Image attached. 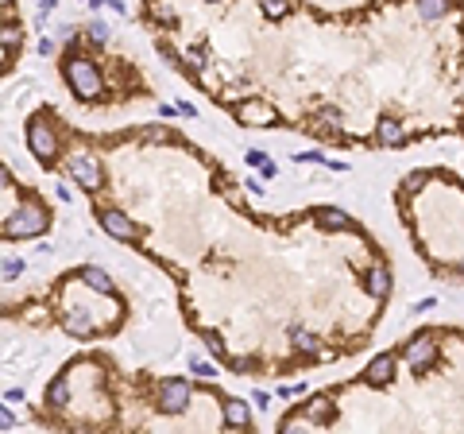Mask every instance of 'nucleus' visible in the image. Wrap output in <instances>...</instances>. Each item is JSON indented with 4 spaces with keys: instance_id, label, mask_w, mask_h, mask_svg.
<instances>
[{
    "instance_id": "1",
    "label": "nucleus",
    "mask_w": 464,
    "mask_h": 434,
    "mask_svg": "<svg viewBox=\"0 0 464 434\" xmlns=\"http://www.w3.org/2000/svg\"><path fill=\"white\" fill-rule=\"evenodd\" d=\"M62 78L66 86H70V93L78 97V101H101V74H97V67L89 59H81V55H70V59L62 62Z\"/></svg>"
},
{
    "instance_id": "2",
    "label": "nucleus",
    "mask_w": 464,
    "mask_h": 434,
    "mask_svg": "<svg viewBox=\"0 0 464 434\" xmlns=\"http://www.w3.org/2000/svg\"><path fill=\"white\" fill-rule=\"evenodd\" d=\"M28 147L35 152V159H43V163H51L58 155V136H54L51 120H47L43 113L28 120Z\"/></svg>"
},
{
    "instance_id": "3",
    "label": "nucleus",
    "mask_w": 464,
    "mask_h": 434,
    "mask_svg": "<svg viewBox=\"0 0 464 434\" xmlns=\"http://www.w3.org/2000/svg\"><path fill=\"white\" fill-rule=\"evenodd\" d=\"M402 357H406V365L414 368V372H429V368L437 365V341H434V333H414L410 341L402 346Z\"/></svg>"
},
{
    "instance_id": "4",
    "label": "nucleus",
    "mask_w": 464,
    "mask_h": 434,
    "mask_svg": "<svg viewBox=\"0 0 464 434\" xmlns=\"http://www.w3.org/2000/svg\"><path fill=\"white\" fill-rule=\"evenodd\" d=\"M47 229H51V217L43 214V210H23V214H16V221H8L4 225V236L8 241H28V236H39V233H47Z\"/></svg>"
},
{
    "instance_id": "5",
    "label": "nucleus",
    "mask_w": 464,
    "mask_h": 434,
    "mask_svg": "<svg viewBox=\"0 0 464 434\" xmlns=\"http://www.w3.org/2000/svg\"><path fill=\"white\" fill-rule=\"evenodd\" d=\"M70 175H74V183L81 186V190H101L105 186V167L93 159V155H74L70 159Z\"/></svg>"
},
{
    "instance_id": "6",
    "label": "nucleus",
    "mask_w": 464,
    "mask_h": 434,
    "mask_svg": "<svg viewBox=\"0 0 464 434\" xmlns=\"http://www.w3.org/2000/svg\"><path fill=\"white\" fill-rule=\"evenodd\" d=\"M97 225L109 236H116V241H139V233H144V229L128 214H120V210H97Z\"/></svg>"
},
{
    "instance_id": "7",
    "label": "nucleus",
    "mask_w": 464,
    "mask_h": 434,
    "mask_svg": "<svg viewBox=\"0 0 464 434\" xmlns=\"http://www.w3.org/2000/svg\"><path fill=\"white\" fill-rule=\"evenodd\" d=\"M190 396H194V388H190L186 380H178V376L159 384V407H163L167 415H182V411H186V407H190Z\"/></svg>"
},
{
    "instance_id": "8",
    "label": "nucleus",
    "mask_w": 464,
    "mask_h": 434,
    "mask_svg": "<svg viewBox=\"0 0 464 434\" xmlns=\"http://www.w3.org/2000/svg\"><path fill=\"white\" fill-rule=\"evenodd\" d=\"M232 113H236V120H240V125H248V128H260V125H275V120H279V113L271 109L267 101H260V97H248V101H240V105H236V109H232Z\"/></svg>"
},
{
    "instance_id": "9",
    "label": "nucleus",
    "mask_w": 464,
    "mask_h": 434,
    "mask_svg": "<svg viewBox=\"0 0 464 434\" xmlns=\"http://www.w3.org/2000/svg\"><path fill=\"white\" fill-rule=\"evenodd\" d=\"M310 132L313 136H321V140H329V144H341V113L337 109H318L313 113V120H310Z\"/></svg>"
},
{
    "instance_id": "10",
    "label": "nucleus",
    "mask_w": 464,
    "mask_h": 434,
    "mask_svg": "<svg viewBox=\"0 0 464 434\" xmlns=\"http://www.w3.org/2000/svg\"><path fill=\"white\" fill-rule=\"evenodd\" d=\"M395 361H399L395 353H379L376 361L364 368V384H371V388H387V384L395 380Z\"/></svg>"
},
{
    "instance_id": "11",
    "label": "nucleus",
    "mask_w": 464,
    "mask_h": 434,
    "mask_svg": "<svg viewBox=\"0 0 464 434\" xmlns=\"http://www.w3.org/2000/svg\"><path fill=\"white\" fill-rule=\"evenodd\" d=\"M360 283L371 299H387V295H391V272H387V268H368V272L360 275Z\"/></svg>"
},
{
    "instance_id": "12",
    "label": "nucleus",
    "mask_w": 464,
    "mask_h": 434,
    "mask_svg": "<svg viewBox=\"0 0 464 434\" xmlns=\"http://www.w3.org/2000/svg\"><path fill=\"white\" fill-rule=\"evenodd\" d=\"M376 144L379 147H402L406 144V128L399 125V120H379V128H376Z\"/></svg>"
},
{
    "instance_id": "13",
    "label": "nucleus",
    "mask_w": 464,
    "mask_h": 434,
    "mask_svg": "<svg viewBox=\"0 0 464 434\" xmlns=\"http://www.w3.org/2000/svg\"><path fill=\"white\" fill-rule=\"evenodd\" d=\"M318 225L329 229V233H344V229H352V217H348L344 210L329 206V210H318Z\"/></svg>"
},
{
    "instance_id": "14",
    "label": "nucleus",
    "mask_w": 464,
    "mask_h": 434,
    "mask_svg": "<svg viewBox=\"0 0 464 434\" xmlns=\"http://www.w3.org/2000/svg\"><path fill=\"white\" fill-rule=\"evenodd\" d=\"M290 346L294 353H306V357H321V338L310 330H290Z\"/></svg>"
},
{
    "instance_id": "15",
    "label": "nucleus",
    "mask_w": 464,
    "mask_h": 434,
    "mask_svg": "<svg viewBox=\"0 0 464 434\" xmlns=\"http://www.w3.org/2000/svg\"><path fill=\"white\" fill-rule=\"evenodd\" d=\"M78 275H81V283H86V287H93V291H101V295L112 291V275L105 272V268H93V264H89V268H81Z\"/></svg>"
},
{
    "instance_id": "16",
    "label": "nucleus",
    "mask_w": 464,
    "mask_h": 434,
    "mask_svg": "<svg viewBox=\"0 0 464 434\" xmlns=\"http://www.w3.org/2000/svg\"><path fill=\"white\" fill-rule=\"evenodd\" d=\"M225 419H228V427H240V430L252 427V411H248L244 399H225Z\"/></svg>"
},
{
    "instance_id": "17",
    "label": "nucleus",
    "mask_w": 464,
    "mask_h": 434,
    "mask_svg": "<svg viewBox=\"0 0 464 434\" xmlns=\"http://www.w3.org/2000/svg\"><path fill=\"white\" fill-rule=\"evenodd\" d=\"M47 404H51V407H66V404H70V380H66V376H58V380L47 384Z\"/></svg>"
},
{
    "instance_id": "18",
    "label": "nucleus",
    "mask_w": 464,
    "mask_h": 434,
    "mask_svg": "<svg viewBox=\"0 0 464 434\" xmlns=\"http://www.w3.org/2000/svg\"><path fill=\"white\" fill-rule=\"evenodd\" d=\"M306 419L310 423H329L333 419V404L325 396H313V404H306Z\"/></svg>"
},
{
    "instance_id": "19",
    "label": "nucleus",
    "mask_w": 464,
    "mask_h": 434,
    "mask_svg": "<svg viewBox=\"0 0 464 434\" xmlns=\"http://www.w3.org/2000/svg\"><path fill=\"white\" fill-rule=\"evenodd\" d=\"M260 8H263V16H267L271 23H279V20H286V16L294 12V0H260Z\"/></svg>"
},
{
    "instance_id": "20",
    "label": "nucleus",
    "mask_w": 464,
    "mask_h": 434,
    "mask_svg": "<svg viewBox=\"0 0 464 434\" xmlns=\"http://www.w3.org/2000/svg\"><path fill=\"white\" fill-rule=\"evenodd\" d=\"M449 12V0H418V16L422 20H441Z\"/></svg>"
},
{
    "instance_id": "21",
    "label": "nucleus",
    "mask_w": 464,
    "mask_h": 434,
    "mask_svg": "<svg viewBox=\"0 0 464 434\" xmlns=\"http://www.w3.org/2000/svg\"><path fill=\"white\" fill-rule=\"evenodd\" d=\"M228 365H232V372H240V376L260 372V361H255V357H228Z\"/></svg>"
},
{
    "instance_id": "22",
    "label": "nucleus",
    "mask_w": 464,
    "mask_h": 434,
    "mask_svg": "<svg viewBox=\"0 0 464 434\" xmlns=\"http://www.w3.org/2000/svg\"><path fill=\"white\" fill-rule=\"evenodd\" d=\"M205 346H209L217 357H225V341H221V333H217V330H209V333H205Z\"/></svg>"
},
{
    "instance_id": "23",
    "label": "nucleus",
    "mask_w": 464,
    "mask_h": 434,
    "mask_svg": "<svg viewBox=\"0 0 464 434\" xmlns=\"http://www.w3.org/2000/svg\"><path fill=\"white\" fill-rule=\"evenodd\" d=\"M190 368H194L197 376H217V368H213L209 361H202V357H194V361H190Z\"/></svg>"
},
{
    "instance_id": "24",
    "label": "nucleus",
    "mask_w": 464,
    "mask_h": 434,
    "mask_svg": "<svg viewBox=\"0 0 464 434\" xmlns=\"http://www.w3.org/2000/svg\"><path fill=\"white\" fill-rule=\"evenodd\" d=\"M12 47H20V35H12V28H4V59H12Z\"/></svg>"
},
{
    "instance_id": "25",
    "label": "nucleus",
    "mask_w": 464,
    "mask_h": 434,
    "mask_svg": "<svg viewBox=\"0 0 464 434\" xmlns=\"http://www.w3.org/2000/svg\"><path fill=\"white\" fill-rule=\"evenodd\" d=\"M20 272H23V260H4V275L8 280H16Z\"/></svg>"
},
{
    "instance_id": "26",
    "label": "nucleus",
    "mask_w": 464,
    "mask_h": 434,
    "mask_svg": "<svg viewBox=\"0 0 464 434\" xmlns=\"http://www.w3.org/2000/svg\"><path fill=\"white\" fill-rule=\"evenodd\" d=\"M298 163H325V155L321 152H306V155H294Z\"/></svg>"
},
{
    "instance_id": "27",
    "label": "nucleus",
    "mask_w": 464,
    "mask_h": 434,
    "mask_svg": "<svg viewBox=\"0 0 464 434\" xmlns=\"http://www.w3.org/2000/svg\"><path fill=\"white\" fill-rule=\"evenodd\" d=\"M248 163H252V167H260V163H267V155H263V152H248Z\"/></svg>"
},
{
    "instance_id": "28",
    "label": "nucleus",
    "mask_w": 464,
    "mask_h": 434,
    "mask_svg": "<svg viewBox=\"0 0 464 434\" xmlns=\"http://www.w3.org/2000/svg\"><path fill=\"white\" fill-rule=\"evenodd\" d=\"M260 171H263V178H275V163H271V159L260 163Z\"/></svg>"
},
{
    "instance_id": "29",
    "label": "nucleus",
    "mask_w": 464,
    "mask_h": 434,
    "mask_svg": "<svg viewBox=\"0 0 464 434\" xmlns=\"http://www.w3.org/2000/svg\"><path fill=\"white\" fill-rule=\"evenodd\" d=\"M54 4H58V0H39V12H51Z\"/></svg>"
},
{
    "instance_id": "30",
    "label": "nucleus",
    "mask_w": 464,
    "mask_h": 434,
    "mask_svg": "<svg viewBox=\"0 0 464 434\" xmlns=\"http://www.w3.org/2000/svg\"><path fill=\"white\" fill-rule=\"evenodd\" d=\"M4 8H12V0H4Z\"/></svg>"
},
{
    "instance_id": "31",
    "label": "nucleus",
    "mask_w": 464,
    "mask_h": 434,
    "mask_svg": "<svg viewBox=\"0 0 464 434\" xmlns=\"http://www.w3.org/2000/svg\"><path fill=\"white\" fill-rule=\"evenodd\" d=\"M460 280H464V264H460Z\"/></svg>"
}]
</instances>
